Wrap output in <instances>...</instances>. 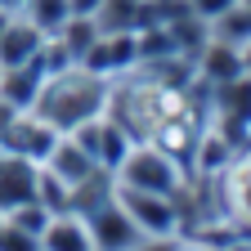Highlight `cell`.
I'll return each instance as SVG.
<instances>
[{
    "label": "cell",
    "mask_w": 251,
    "mask_h": 251,
    "mask_svg": "<svg viewBox=\"0 0 251 251\" xmlns=\"http://www.w3.org/2000/svg\"><path fill=\"white\" fill-rule=\"evenodd\" d=\"M108 76L81 68V63H72V68L63 72H50L36 90V99H31V112H36L41 121H50L58 135L76 130V126L94 121L108 112Z\"/></svg>",
    "instance_id": "cell-1"
},
{
    "label": "cell",
    "mask_w": 251,
    "mask_h": 251,
    "mask_svg": "<svg viewBox=\"0 0 251 251\" xmlns=\"http://www.w3.org/2000/svg\"><path fill=\"white\" fill-rule=\"evenodd\" d=\"M121 188H144V193H171L179 198V188L188 184V166L175 152L157 148V144H130V152L121 157V166L112 171Z\"/></svg>",
    "instance_id": "cell-2"
},
{
    "label": "cell",
    "mask_w": 251,
    "mask_h": 251,
    "mask_svg": "<svg viewBox=\"0 0 251 251\" xmlns=\"http://www.w3.org/2000/svg\"><path fill=\"white\" fill-rule=\"evenodd\" d=\"M211 184H215L220 215H225L242 238H251V148H238L233 162L220 171Z\"/></svg>",
    "instance_id": "cell-3"
},
{
    "label": "cell",
    "mask_w": 251,
    "mask_h": 251,
    "mask_svg": "<svg viewBox=\"0 0 251 251\" xmlns=\"http://www.w3.org/2000/svg\"><path fill=\"white\" fill-rule=\"evenodd\" d=\"M117 202L121 211L135 220V229L144 238H171L184 229V220H179V198L171 193H144V188H121L117 184Z\"/></svg>",
    "instance_id": "cell-4"
},
{
    "label": "cell",
    "mask_w": 251,
    "mask_h": 251,
    "mask_svg": "<svg viewBox=\"0 0 251 251\" xmlns=\"http://www.w3.org/2000/svg\"><path fill=\"white\" fill-rule=\"evenodd\" d=\"M81 68L99 72L108 81L135 72L139 68V36H135V31H99V41L90 45V54L81 58Z\"/></svg>",
    "instance_id": "cell-5"
},
{
    "label": "cell",
    "mask_w": 251,
    "mask_h": 251,
    "mask_svg": "<svg viewBox=\"0 0 251 251\" xmlns=\"http://www.w3.org/2000/svg\"><path fill=\"white\" fill-rule=\"evenodd\" d=\"M81 220H85V229H90V238H94V251H135V247L144 242V233L135 229V220L121 211L117 193H112L99 211H90V215H81Z\"/></svg>",
    "instance_id": "cell-6"
},
{
    "label": "cell",
    "mask_w": 251,
    "mask_h": 251,
    "mask_svg": "<svg viewBox=\"0 0 251 251\" xmlns=\"http://www.w3.org/2000/svg\"><path fill=\"white\" fill-rule=\"evenodd\" d=\"M54 139H58V130L50 121H41L31 108H23V112H14L9 117V126H5V135H0V148H9V152H18V157H27V162H45V152L54 148Z\"/></svg>",
    "instance_id": "cell-7"
},
{
    "label": "cell",
    "mask_w": 251,
    "mask_h": 251,
    "mask_svg": "<svg viewBox=\"0 0 251 251\" xmlns=\"http://www.w3.org/2000/svg\"><path fill=\"white\" fill-rule=\"evenodd\" d=\"M41 166H45L58 184H68V193H72L76 184H85L94 171H103V166L94 162V157H90L72 135H58V139H54V148L45 152V162H41Z\"/></svg>",
    "instance_id": "cell-8"
},
{
    "label": "cell",
    "mask_w": 251,
    "mask_h": 251,
    "mask_svg": "<svg viewBox=\"0 0 251 251\" xmlns=\"http://www.w3.org/2000/svg\"><path fill=\"white\" fill-rule=\"evenodd\" d=\"M36 171H41L36 162H27V157L0 148V215L36 198Z\"/></svg>",
    "instance_id": "cell-9"
},
{
    "label": "cell",
    "mask_w": 251,
    "mask_h": 251,
    "mask_svg": "<svg viewBox=\"0 0 251 251\" xmlns=\"http://www.w3.org/2000/svg\"><path fill=\"white\" fill-rule=\"evenodd\" d=\"M193 72H198V81H202L206 90H211V85H225V81L242 76V54H238V45H229V41L206 36L202 50L193 54Z\"/></svg>",
    "instance_id": "cell-10"
},
{
    "label": "cell",
    "mask_w": 251,
    "mask_h": 251,
    "mask_svg": "<svg viewBox=\"0 0 251 251\" xmlns=\"http://www.w3.org/2000/svg\"><path fill=\"white\" fill-rule=\"evenodd\" d=\"M41 45H45V31L31 23V18H23V14L14 9L9 23H5V31H0V68L31 63V58L41 54Z\"/></svg>",
    "instance_id": "cell-11"
},
{
    "label": "cell",
    "mask_w": 251,
    "mask_h": 251,
    "mask_svg": "<svg viewBox=\"0 0 251 251\" xmlns=\"http://www.w3.org/2000/svg\"><path fill=\"white\" fill-rule=\"evenodd\" d=\"M41 251H94V238L76 211H54L41 233Z\"/></svg>",
    "instance_id": "cell-12"
},
{
    "label": "cell",
    "mask_w": 251,
    "mask_h": 251,
    "mask_svg": "<svg viewBox=\"0 0 251 251\" xmlns=\"http://www.w3.org/2000/svg\"><path fill=\"white\" fill-rule=\"evenodd\" d=\"M41 81H45V72H41L36 58H31V63H18V68H0V99L23 112V108H31Z\"/></svg>",
    "instance_id": "cell-13"
},
{
    "label": "cell",
    "mask_w": 251,
    "mask_h": 251,
    "mask_svg": "<svg viewBox=\"0 0 251 251\" xmlns=\"http://www.w3.org/2000/svg\"><path fill=\"white\" fill-rule=\"evenodd\" d=\"M130 144H135V139L126 135L108 112H103L99 126H94V162H99L103 171H117V166H121V157L130 152Z\"/></svg>",
    "instance_id": "cell-14"
},
{
    "label": "cell",
    "mask_w": 251,
    "mask_h": 251,
    "mask_svg": "<svg viewBox=\"0 0 251 251\" xmlns=\"http://www.w3.org/2000/svg\"><path fill=\"white\" fill-rule=\"evenodd\" d=\"M54 41H58L63 50H68V54L81 63V58L90 54V45L99 41V23H94V18H85V14H72L68 23H63V27L54 31Z\"/></svg>",
    "instance_id": "cell-15"
},
{
    "label": "cell",
    "mask_w": 251,
    "mask_h": 251,
    "mask_svg": "<svg viewBox=\"0 0 251 251\" xmlns=\"http://www.w3.org/2000/svg\"><path fill=\"white\" fill-rule=\"evenodd\" d=\"M99 31H139L144 23V0H103L94 14Z\"/></svg>",
    "instance_id": "cell-16"
},
{
    "label": "cell",
    "mask_w": 251,
    "mask_h": 251,
    "mask_svg": "<svg viewBox=\"0 0 251 251\" xmlns=\"http://www.w3.org/2000/svg\"><path fill=\"white\" fill-rule=\"evenodd\" d=\"M18 14L31 18L45 36H54V31L72 18V0H18Z\"/></svg>",
    "instance_id": "cell-17"
},
{
    "label": "cell",
    "mask_w": 251,
    "mask_h": 251,
    "mask_svg": "<svg viewBox=\"0 0 251 251\" xmlns=\"http://www.w3.org/2000/svg\"><path fill=\"white\" fill-rule=\"evenodd\" d=\"M50 206H41L36 198H31V202H23V206H14V211H5V220H9V225H18V229H27V233H45V225H50Z\"/></svg>",
    "instance_id": "cell-18"
},
{
    "label": "cell",
    "mask_w": 251,
    "mask_h": 251,
    "mask_svg": "<svg viewBox=\"0 0 251 251\" xmlns=\"http://www.w3.org/2000/svg\"><path fill=\"white\" fill-rule=\"evenodd\" d=\"M0 251H41V238L9 225V220H0Z\"/></svg>",
    "instance_id": "cell-19"
},
{
    "label": "cell",
    "mask_w": 251,
    "mask_h": 251,
    "mask_svg": "<svg viewBox=\"0 0 251 251\" xmlns=\"http://www.w3.org/2000/svg\"><path fill=\"white\" fill-rule=\"evenodd\" d=\"M99 5H103V0H72V14H85V18H94V14H99Z\"/></svg>",
    "instance_id": "cell-20"
},
{
    "label": "cell",
    "mask_w": 251,
    "mask_h": 251,
    "mask_svg": "<svg viewBox=\"0 0 251 251\" xmlns=\"http://www.w3.org/2000/svg\"><path fill=\"white\" fill-rule=\"evenodd\" d=\"M179 251H215V247H206V242H198V238H179Z\"/></svg>",
    "instance_id": "cell-21"
},
{
    "label": "cell",
    "mask_w": 251,
    "mask_h": 251,
    "mask_svg": "<svg viewBox=\"0 0 251 251\" xmlns=\"http://www.w3.org/2000/svg\"><path fill=\"white\" fill-rule=\"evenodd\" d=\"M238 54H242V72H247V76H251V36H247V41H242V45H238Z\"/></svg>",
    "instance_id": "cell-22"
},
{
    "label": "cell",
    "mask_w": 251,
    "mask_h": 251,
    "mask_svg": "<svg viewBox=\"0 0 251 251\" xmlns=\"http://www.w3.org/2000/svg\"><path fill=\"white\" fill-rule=\"evenodd\" d=\"M14 112H18V108H9L5 99H0V135H5V126H9V117H14Z\"/></svg>",
    "instance_id": "cell-23"
},
{
    "label": "cell",
    "mask_w": 251,
    "mask_h": 251,
    "mask_svg": "<svg viewBox=\"0 0 251 251\" xmlns=\"http://www.w3.org/2000/svg\"><path fill=\"white\" fill-rule=\"evenodd\" d=\"M9 14H14V9H0V31H5V23H9Z\"/></svg>",
    "instance_id": "cell-24"
},
{
    "label": "cell",
    "mask_w": 251,
    "mask_h": 251,
    "mask_svg": "<svg viewBox=\"0 0 251 251\" xmlns=\"http://www.w3.org/2000/svg\"><path fill=\"white\" fill-rule=\"evenodd\" d=\"M0 9H18V0H0Z\"/></svg>",
    "instance_id": "cell-25"
},
{
    "label": "cell",
    "mask_w": 251,
    "mask_h": 251,
    "mask_svg": "<svg viewBox=\"0 0 251 251\" xmlns=\"http://www.w3.org/2000/svg\"><path fill=\"white\" fill-rule=\"evenodd\" d=\"M242 148H251V126H247V144H242Z\"/></svg>",
    "instance_id": "cell-26"
},
{
    "label": "cell",
    "mask_w": 251,
    "mask_h": 251,
    "mask_svg": "<svg viewBox=\"0 0 251 251\" xmlns=\"http://www.w3.org/2000/svg\"><path fill=\"white\" fill-rule=\"evenodd\" d=\"M0 220H5V215H0Z\"/></svg>",
    "instance_id": "cell-27"
}]
</instances>
